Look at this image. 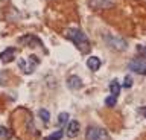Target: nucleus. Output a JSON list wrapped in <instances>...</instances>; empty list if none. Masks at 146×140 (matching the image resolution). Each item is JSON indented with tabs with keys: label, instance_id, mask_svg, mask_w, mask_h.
Listing matches in <instances>:
<instances>
[{
	"label": "nucleus",
	"instance_id": "obj_17",
	"mask_svg": "<svg viewBox=\"0 0 146 140\" xmlns=\"http://www.w3.org/2000/svg\"><path fill=\"white\" fill-rule=\"evenodd\" d=\"M116 102H117V98H114L113 94L105 99V104H107V107H114V105H116Z\"/></svg>",
	"mask_w": 146,
	"mask_h": 140
},
{
	"label": "nucleus",
	"instance_id": "obj_16",
	"mask_svg": "<svg viewBox=\"0 0 146 140\" xmlns=\"http://www.w3.org/2000/svg\"><path fill=\"white\" fill-rule=\"evenodd\" d=\"M67 119H68V113H61V114L58 116V125L62 126L67 123Z\"/></svg>",
	"mask_w": 146,
	"mask_h": 140
},
{
	"label": "nucleus",
	"instance_id": "obj_5",
	"mask_svg": "<svg viewBox=\"0 0 146 140\" xmlns=\"http://www.w3.org/2000/svg\"><path fill=\"white\" fill-rule=\"evenodd\" d=\"M128 69L134 72L137 75H146V58L145 56H137L132 61H129Z\"/></svg>",
	"mask_w": 146,
	"mask_h": 140
},
{
	"label": "nucleus",
	"instance_id": "obj_20",
	"mask_svg": "<svg viewBox=\"0 0 146 140\" xmlns=\"http://www.w3.org/2000/svg\"><path fill=\"white\" fill-rule=\"evenodd\" d=\"M141 52H143V55H145V58H146V47H141Z\"/></svg>",
	"mask_w": 146,
	"mask_h": 140
},
{
	"label": "nucleus",
	"instance_id": "obj_6",
	"mask_svg": "<svg viewBox=\"0 0 146 140\" xmlns=\"http://www.w3.org/2000/svg\"><path fill=\"white\" fill-rule=\"evenodd\" d=\"M79 128H81L79 122H78V120H72V122H68V125H67L66 134L70 139H73V137H76V135L79 134Z\"/></svg>",
	"mask_w": 146,
	"mask_h": 140
},
{
	"label": "nucleus",
	"instance_id": "obj_1",
	"mask_svg": "<svg viewBox=\"0 0 146 140\" xmlns=\"http://www.w3.org/2000/svg\"><path fill=\"white\" fill-rule=\"evenodd\" d=\"M66 37L79 49L81 52H88L90 50V41L87 38V35L79 29H67L66 31Z\"/></svg>",
	"mask_w": 146,
	"mask_h": 140
},
{
	"label": "nucleus",
	"instance_id": "obj_13",
	"mask_svg": "<svg viewBox=\"0 0 146 140\" xmlns=\"http://www.w3.org/2000/svg\"><path fill=\"white\" fill-rule=\"evenodd\" d=\"M38 116H40V119L43 120L46 125H47L49 122H50V114H49V111H47V110H44V108H41V110L38 111Z\"/></svg>",
	"mask_w": 146,
	"mask_h": 140
},
{
	"label": "nucleus",
	"instance_id": "obj_11",
	"mask_svg": "<svg viewBox=\"0 0 146 140\" xmlns=\"http://www.w3.org/2000/svg\"><path fill=\"white\" fill-rule=\"evenodd\" d=\"M120 90H122V85L119 84L117 79H113L111 82H110V92H111V94L114 98H117L119 94H120Z\"/></svg>",
	"mask_w": 146,
	"mask_h": 140
},
{
	"label": "nucleus",
	"instance_id": "obj_10",
	"mask_svg": "<svg viewBox=\"0 0 146 140\" xmlns=\"http://www.w3.org/2000/svg\"><path fill=\"white\" fill-rule=\"evenodd\" d=\"M87 67L93 72H98L99 67H100V60L98 56H90L88 60H87Z\"/></svg>",
	"mask_w": 146,
	"mask_h": 140
},
{
	"label": "nucleus",
	"instance_id": "obj_4",
	"mask_svg": "<svg viewBox=\"0 0 146 140\" xmlns=\"http://www.w3.org/2000/svg\"><path fill=\"white\" fill-rule=\"evenodd\" d=\"M104 40H105V43L108 44V47L114 49V50H126V47H128L125 40L120 38V37H116V35H108L107 34L104 37Z\"/></svg>",
	"mask_w": 146,
	"mask_h": 140
},
{
	"label": "nucleus",
	"instance_id": "obj_14",
	"mask_svg": "<svg viewBox=\"0 0 146 140\" xmlns=\"http://www.w3.org/2000/svg\"><path fill=\"white\" fill-rule=\"evenodd\" d=\"M62 134H64V131H62V128L61 129H58V131H55L53 134H50V135H47L44 140H61V137H62Z\"/></svg>",
	"mask_w": 146,
	"mask_h": 140
},
{
	"label": "nucleus",
	"instance_id": "obj_3",
	"mask_svg": "<svg viewBox=\"0 0 146 140\" xmlns=\"http://www.w3.org/2000/svg\"><path fill=\"white\" fill-rule=\"evenodd\" d=\"M38 62H40L38 56L32 55V56H27V58H20V60H18V67H20L25 73H32Z\"/></svg>",
	"mask_w": 146,
	"mask_h": 140
},
{
	"label": "nucleus",
	"instance_id": "obj_9",
	"mask_svg": "<svg viewBox=\"0 0 146 140\" xmlns=\"http://www.w3.org/2000/svg\"><path fill=\"white\" fill-rule=\"evenodd\" d=\"M90 6L98 8V9H105V8L113 6V3L108 2V0H90Z\"/></svg>",
	"mask_w": 146,
	"mask_h": 140
},
{
	"label": "nucleus",
	"instance_id": "obj_19",
	"mask_svg": "<svg viewBox=\"0 0 146 140\" xmlns=\"http://www.w3.org/2000/svg\"><path fill=\"white\" fill-rule=\"evenodd\" d=\"M140 113L146 117V107H141V108H140Z\"/></svg>",
	"mask_w": 146,
	"mask_h": 140
},
{
	"label": "nucleus",
	"instance_id": "obj_2",
	"mask_svg": "<svg viewBox=\"0 0 146 140\" xmlns=\"http://www.w3.org/2000/svg\"><path fill=\"white\" fill-rule=\"evenodd\" d=\"M85 139L87 140H108L110 135L104 128H99V126H88L85 131Z\"/></svg>",
	"mask_w": 146,
	"mask_h": 140
},
{
	"label": "nucleus",
	"instance_id": "obj_8",
	"mask_svg": "<svg viewBox=\"0 0 146 140\" xmlns=\"http://www.w3.org/2000/svg\"><path fill=\"white\" fill-rule=\"evenodd\" d=\"M14 55H15V49L8 47V49H5L3 52H0V60L3 62H9V61L14 60Z\"/></svg>",
	"mask_w": 146,
	"mask_h": 140
},
{
	"label": "nucleus",
	"instance_id": "obj_18",
	"mask_svg": "<svg viewBox=\"0 0 146 140\" xmlns=\"http://www.w3.org/2000/svg\"><path fill=\"white\" fill-rule=\"evenodd\" d=\"M131 85H132V79H131V76H126V78H125V82H123V87L129 88Z\"/></svg>",
	"mask_w": 146,
	"mask_h": 140
},
{
	"label": "nucleus",
	"instance_id": "obj_12",
	"mask_svg": "<svg viewBox=\"0 0 146 140\" xmlns=\"http://www.w3.org/2000/svg\"><path fill=\"white\" fill-rule=\"evenodd\" d=\"M18 41H20V43H25V44H27V46H31V43H34V44L38 43V44H40L38 38L34 37V35H27V37H21L20 40H18Z\"/></svg>",
	"mask_w": 146,
	"mask_h": 140
},
{
	"label": "nucleus",
	"instance_id": "obj_15",
	"mask_svg": "<svg viewBox=\"0 0 146 140\" xmlns=\"http://www.w3.org/2000/svg\"><path fill=\"white\" fill-rule=\"evenodd\" d=\"M0 137L9 140L12 137V131H9L8 128H5V126H0Z\"/></svg>",
	"mask_w": 146,
	"mask_h": 140
},
{
	"label": "nucleus",
	"instance_id": "obj_7",
	"mask_svg": "<svg viewBox=\"0 0 146 140\" xmlns=\"http://www.w3.org/2000/svg\"><path fill=\"white\" fill-rule=\"evenodd\" d=\"M67 87L70 88V90H79L82 88V81L79 76H76V75H72V76H68V79H67Z\"/></svg>",
	"mask_w": 146,
	"mask_h": 140
}]
</instances>
